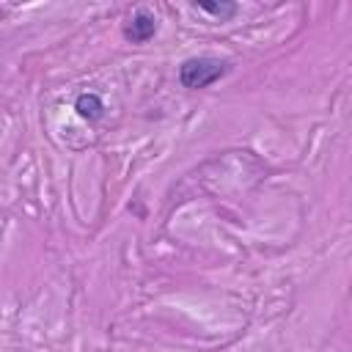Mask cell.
<instances>
[{"label":"cell","instance_id":"6da1fadb","mask_svg":"<svg viewBox=\"0 0 352 352\" xmlns=\"http://www.w3.org/2000/svg\"><path fill=\"white\" fill-rule=\"evenodd\" d=\"M231 72V60L226 58H217V55H192V58H184L179 63V85L187 88V91H201V88H209L214 85L217 80H223L226 74Z\"/></svg>","mask_w":352,"mask_h":352},{"label":"cell","instance_id":"7a4b0ae2","mask_svg":"<svg viewBox=\"0 0 352 352\" xmlns=\"http://www.w3.org/2000/svg\"><path fill=\"white\" fill-rule=\"evenodd\" d=\"M160 25H157V16L148 11V8H138L129 14V19L124 22V38L132 41V44H146L157 36Z\"/></svg>","mask_w":352,"mask_h":352},{"label":"cell","instance_id":"3957f363","mask_svg":"<svg viewBox=\"0 0 352 352\" xmlns=\"http://www.w3.org/2000/svg\"><path fill=\"white\" fill-rule=\"evenodd\" d=\"M74 113H77L82 121L94 124V121H99V118L104 116V99H102L96 91H82V94H77V99H74Z\"/></svg>","mask_w":352,"mask_h":352},{"label":"cell","instance_id":"277c9868","mask_svg":"<svg viewBox=\"0 0 352 352\" xmlns=\"http://www.w3.org/2000/svg\"><path fill=\"white\" fill-rule=\"evenodd\" d=\"M192 8L195 11H204V14H209L212 19H220V22H228V19H234L236 16V11H239V6L234 3V0H195L192 3Z\"/></svg>","mask_w":352,"mask_h":352}]
</instances>
